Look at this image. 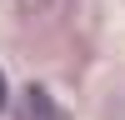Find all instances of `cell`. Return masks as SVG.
<instances>
[{"instance_id":"1","label":"cell","mask_w":125,"mask_h":120,"mask_svg":"<svg viewBox=\"0 0 125 120\" xmlns=\"http://www.w3.org/2000/svg\"><path fill=\"white\" fill-rule=\"evenodd\" d=\"M15 120H70V115H65V105H60L45 85H25V95H20V105H15Z\"/></svg>"},{"instance_id":"2","label":"cell","mask_w":125,"mask_h":120,"mask_svg":"<svg viewBox=\"0 0 125 120\" xmlns=\"http://www.w3.org/2000/svg\"><path fill=\"white\" fill-rule=\"evenodd\" d=\"M20 5H30V10H40V5H50V0H20Z\"/></svg>"},{"instance_id":"3","label":"cell","mask_w":125,"mask_h":120,"mask_svg":"<svg viewBox=\"0 0 125 120\" xmlns=\"http://www.w3.org/2000/svg\"><path fill=\"white\" fill-rule=\"evenodd\" d=\"M0 105H5V75H0Z\"/></svg>"}]
</instances>
